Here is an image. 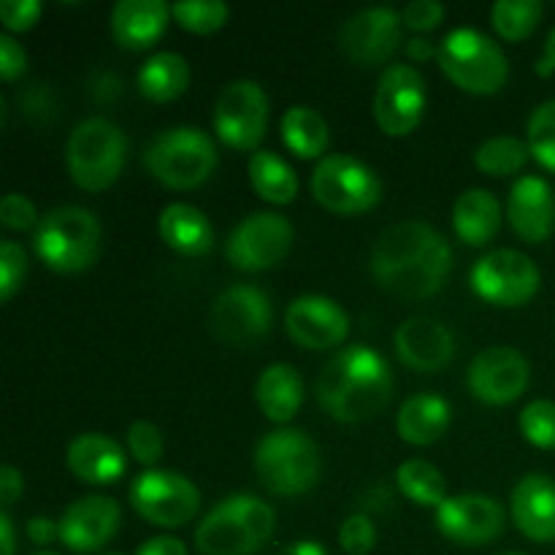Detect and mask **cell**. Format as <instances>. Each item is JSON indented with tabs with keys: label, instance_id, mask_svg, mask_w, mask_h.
<instances>
[{
	"label": "cell",
	"instance_id": "obj_1",
	"mask_svg": "<svg viewBox=\"0 0 555 555\" xmlns=\"http://www.w3.org/2000/svg\"><path fill=\"white\" fill-rule=\"evenodd\" d=\"M369 266L385 291L401 298H428L448 282L453 249L428 222L404 220L379 233Z\"/></svg>",
	"mask_w": 555,
	"mask_h": 555
},
{
	"label": "cell",
	"instance_id": "obj_2",
	"mask_svg": "<svg viewBox=\"0 0 555 555\" xmlns=\"http://www.w3.org/2000/svg\"><path fill=\"white\" fill-rule=\"evenodd\" d=\"M314 390L334 421L363 423L377 417L393 399V372L377 350L350 345L325 363Z\"/></svg>",
	"mask_w": 555,
	"mask_h": 555
},
{
	"label": "cell",
	"instance_id": "obj_3",
	"mask_svg": "<svg viewBox=\"0 0 555 555\" xmlns=\"http://www.w3.org/2000/svg\"><path fill=\"white\" fill-rule=\"evenodd\" d=\"M276 513L253 493H231L195 529V547L204 555H253L271 540Z\"/></svg>",
	"mask_w": 555,
	"mask_h": 555
},
{
	"label": "cell",
	"instance_id": "obj_4",
	"mask_svg": "<svg viewBox=\"0 0 555 555\" xmlns=\"http://www.w3.org/2000/svg\"><path fill=\"white\" fill-rule=\"evenodd\" d=\"M103 231L98 217L85 206L63 204L49 209L33 231L36 255L60 274L90 269L101 255Z\"/></svg>",
	"mask_w": 555,
	"mask_h": 555
},
{
	"label": "cell",
	"instance_id": "obj_5",
	"mask_svg": "<svg viewBox=\"0 0 555 555\" xmlns=\"http://www.w3.org/2000/svg\"><path fill=\"white\" fill-rule=\"evenodd\" d=\"M320 450L298 428H276L255 444V472L276 496H298L320 480Z\"/></svg>",
	"mask_w": 555,
	"mask_h": 555
},
{
	"label": "cell",
	"instance_id": "obj_6",
	"mask_svg": "<svg viewBox=\"0 0 555 555\" xmlns=\"http://www.w3.org/2000/svg\"><path fill=\"white\" fill-rule=\"evenodd\" d=\"M128 139L117 122L106 117H87L70 130L65 144V163L81 190H106L122 173Z\"/></svg>",
	"mask_w": 555,
	"mask_h": 555
},
{
	"label": "cell",
	"instance_id": "obj_7",
	"mask_svg": "<svg viewBox=\"0 0 555 555\" xmlns=\"http://www.w3.org/2000/svg\"><path fill=\"white\" fill-rule=\"evenodd\" d=\"M144 166L173 190H190L206 182L217 166V146L206 130L193 125L166 128L146 144Z\"/></svg>",
	"mask_w": 555,
	"mask_h": 555
},
{
	"label": "cell",
	"instance_id": "obj_8",
	"mask_svg": "<svg viewBox=\"0 0 555 555\" xmlns=\"http://www.w3.org/2000/svg\"><path fill=\"white\" fill-rule=\"evenodd\" d=\"M437 60L461 90L477 95L502 90L509 76V60L504 49L477 27L450 30L437 47Z\"/></svg>",
	"mask_w": 555,
	"mask_h": 555
},
{
	"label": "cell",
	"instance_id": "obj_9",
	"mask_svg": "<svg viewBox=\"0 0 555 555\" xmlns=\"http://www.w3.org/2000/svg\"><path fill=\"white\" fill-rule=\"evenodd\" d=\"M312 193L318 204H323L336 215H361L377 206L383 198V182L377 171L361 157L334 152L320 157L312 171Z\"/></svg>",
	"mask_w": 555,
	"mask_h": 555
},
{
	"label": "cell",
	"instance_id": "obj_10",
	"mask_svg": "<svg viewBox=\"0 0 555 555\" xmlns=\"http://www.w3.org/2000/svg\"><path fill=\"white\" fill-rule=\"evenodd\" d=\"M472 291L499 307H520L540 291V269L520 249H491L469 271Z\"/></svg>",
	"mask_w": 555,
	"mask_h": 555
},
{
	"label": "cell",
	"instance_id": "obj_11",
	"mask_svg": "<svg viewBox=\"0 0 555 555\" xmlns=\"http://www.w3.org/2000/svg\"><path fill=\"white\" fill-rule=\"evenodd\" d=\"M130 504L150 524L173 529L195 518L201 507V491L179 472L146 469L130 482Z\"/></svg>",
	"mask_w": 555,
	"mask_h": 555
},
{
	"label": "cell",
	"instance_id": "obj_12",
	"mask_svg": "<svg viewBox=\"0 0 555 555\" xmlns=\"http://www.w3.org/2000/svg\"><path fill=\"white\" fill-rule=\"evenodd\" d=\"M217 135L233 150H255L266 135L269 95L255 79H233L217 92L211 112Z\"/></svg>",
	"mask_w": 555,
	"mask_h": 555
},
{
	"label": "cell",
	"instance_id": "obj_13",
	"mask_svg": "<svg viewBox=\"0 0 555 555\" xmlns=\"http://www.w3.org/2000/svg\"><path fill=\"white\" fill-rule=\"evenodd\" d=\"M293 225L276 211H253L225 238V258L242 271H266L287 258Z\"/></svg>",
	"mask_w": 555,
	"mask_h": 555
},
{
	"label": "cell",
	"instance_id": "obj_14",
	"mask_svg": "<svg viewBox=\"0 0 555 555\" xmlns=\"http://www.w3.org/2000/svg\"><path fill=\"white\" fill-rule=\"evenodd\" d=\"M274 323L271 298L255 285H231L215 298L209 312L211 334L233 347H247L263 339Z\"/></svg>",
	"mask_w": 555,
	"mask_h": 555
},
{
	"label": "cell",
	"instance_id": "obj_15",
	"mask_svg": "<svg viewBox=\"0 0 555 555\" xmlns=\"http://www.w3.org/2000/svg\"><path fill=\"white\" fill-rule=\"evenodd\" d=\"M426 79L415 65L390 63L374 90V117L388 135H406L421 125L426 112Z\"/></svg>",
	"mask_w": 555,
	"mask_h": 555
},
{
	"label": "cell",
	"instance_id": "obj_16",
	"mask_svg": "<svg viewBox=\"0 0 555 555\" xmlns=\"http://www.w3.org/2000/svg\"><path fill=\"white\" fill-rule=\"evenodd\" d=\"M401 33H404L401 11H396L393 5H369L345 20L339 43L347 57L356 60L358 65H379L393 57L401 43Z\"/></svg>",
	"mask_w": 555,
	"mask_h": 555
},
{
	"label": "cell",
	"instance_id": "obj_17",
	"mask_svg": "<svg viewBox=\"0 0 555 555\" xmlns=\"http://www.w3.org/2000/svg\"><path fill=\"white\" fill-rule=\"evenodd\" d=\"M531 379V366L515 347L496 345L477 352L469 363L466 383L469 390L486 404H509L524 396Z\"/></svg>",
	"mask_w": 555,
	"mask_h": 555
},
{
	"label": "cell",
	"instance_id": "obj_18",
	"mask_svg": "<svg viewBox=\"0 0 555 555\" xmlns=\"http://www.w3.org/2000/svg\"><path fill=\"white\" fill-rule=\"evenodd\" d=\"M437 526L459 545H488L504 531V507L488 493H459L439 504Z\"/></svg>",
	"mask_w": 555,
	"mask_h": 555
},
{
	"label": "cell",
	"instance_id": "obj_19",
	"mask_svg": "<svg viewBox=\"0 0 555 555\" xmlns=\"http://www.w3.org/2000/svg\"><path fill=\"white\" fill-rule=\"evenodd\" d=\"M285 328L307 350H328L350 334V314L328 296H298L285 309Z\"/></svg>",
	"mask_w": 555,
	"mask_h": 555
},
{
	"label": "cell",
	"instance_id": "obj_20",
	"mask_svg": "<svg viewBox=\"0 0 555 555\" xmlns=\"http://www.w3.org/2000/svg\"><path fill=\"white\" fill-rule=\"evenodd\" d=\"M119 504L103 493L76 499L60 515V542L74 553H92L106 545L119 529Z\"/></svg>",
	"mask_w": 555,
	"mask_h": 555
},
{
	"label": "cell",
	"instance_id": "obj_21",
	"mask_svg": "<svg viewBox=\"0 0 555 555\" xmlns=\"http://www.w3.org/2000/svg\"><path fill=\"white\" fill-rule=\"evenodd\" d=\"M393 345L401 363H406L415 372H439L455 356L453 331L442 320L426 318V314L406 318L396 328Z\"/></svg>",
	"mask_w": 555,
	"mask_h": 555
},
{
	"label": "cell",
	"instance_id": "obj_22",
	"mask_svg": "<svg viewBox=\"0 0 555 555\" xmlns=\"http://www.w3.org/2000/svg\"><path fill=\"white\" fill-rule=\"evenodd\" d=\"M507 217L513 231L526 242H545L555 231V193L542 177L526 173L509 188Z\"/></svg>",
	"mask_w": 555,
	"mask_h": 555
},
{
	"label": "cell",
	"instance_id": "obj_23",
	"mask_svg": "<svg viewBox=\"0 0 555 555\" xmlns=\"http://www.w3.org/2000/svg\"><path fill=\"white\" fill-rule=\"evenodd\" d=\"M515 526L534 542L555 540V480L547 475H526L509 496Z\"/></svg>",
	"mask_w": 555,
	"mask_h": 555
},
{
	"label": "cell",
	"instance_id": "obj_24",
	"mask_svg": "<svg viewBox=\"0 0 555 555\" xmlns=\"http://www.w3.org/2000/svg\"><path fill=\"white\" fill-rule=\"evenodd\" d=\"M68 469L79 480L92 482V486H108L117 482L128 469V455L114 442L112 437L98 431H85L68 444L65 450Z\"/></svg>",
	"mask_w": 555,
	"mask_h": 555
},
{
	"label": "cell",
	"instance_id": "obj_25",
	"mask_svg": "<svg viewBox=\"0 0 555 555\" xmlns=\"http://www.w3.org/2000/svg\"><path fill=\"white\" fill-rule=\"evenodd\" d=\"M166 0H119L112 9V36L125 49H146L155 43L171 20Z\"/></svg>",
	"mask_w": 555,
	"mask_h": 555
},
{
	"label": "cell",
	"instance_id": "obj_26",
	"mask_svg": "<svg viewBox=\"0 0 555 555\" xmlns=\"http://www.w3.org/2000/svg\"><path fill=\"white\" fill-rule=\"evenodd\" d=\"M157 231L173 253L188 258H201L215 247L211 220L193 204H168L157 217Z\"/></svg>",
	"mask_w": 555,
	"mask_h": 555
},
{
	"label": "cell",
	"instance_id": "obj_27",
	"mask_svg": "<svg viewBox=\"0 0 555 555\" xmlns=\"http://www.w3.org/2000/svg\"><path fill=\"white\" fill-rule=\"evenodd\" d=\"M453 228L466 244L482 247L502 228V204L486 188L464 190L453 204Z\"/></svg>",
	"mask_w": 555,
	"mask_h": 555
},
{
	"label": "cell",
	"instance_id": "obj_28",
	"mask_svg": "<svg viewBox=\"0 0 555 555\" xmlns=\"http://www.w3.org/2000/svg\"><path fill=\"white\" fill-rule=\"evenodd\" d=\"M255 401L260 412L274 423H287L296 417L304 401V379L291 363H271L260 372L255 385Z\"/></svg>",
	"mask_w": 555,
	"mask_h": 555
},
{
	"label": "cell",
	"instance_id": "obj_29",
	"mask_svg": "<svg viewBox=\"0 0 555 555\" xmlns=\"http://www.w3.org/2000/svg\"><path fill=\"white\" fill-rule=\"evenodd\" d=\"M450 404L437 393H415L401 404L396 428L410 444H431L450 428Z\"/></svg>",
	"mask_w": 555,
	"mask_h": 555
},
{
	"label": "cell",
	"instance_id": "obj_30",
	"mask_svg": "<svg viewBox=\"0 0 555 555\" xmlns=\"http://www.w3.org/2000/svg\"><path fill=\"white\" fill-rule=\"evenodd\" d=\"M135 85L144 98L155 103L173 101L190 85V63L177 52H155L139 68Z\"/></svg>",
	"mask_w": 555,
	"mask_h": 555
},
{
	"label": "cell",
	"instance_id": "obj_31",
	"mask_svg": "<svg viewBox=\"0 0 555 555\" xmlns=\"http://www.w3.org/2000/svg\"><path fill=\"white\" fill-rule=\"evenodd\" d=\"M280 130L287 150L296 152L298 157H320L328 150V122H325V117L318 108L296 103V106H291L282 114Z\"/></svg>",
	"mask_w": 555,
	"mask_h": 555
},
{
	"label": "cell",
	"instance_id": "obj_32",
	"mask_svg": "<svg viewBox=\"0 0 555 555\" xmlns=\"http://www.w3.org/2000/svg\"><path fill=\"white\" fill-rule=\"evenodd\" d=\"M249 182L255 193L269 204H291L298 195V177L287 160L269 150H255L249 155Z\"/></svg>",
	"mask_w": 555,
	"mask_h": 555
},
{
	"label": "cell",
	"instance_id": "obj_33",
	"mask_svg": "<svg viewBox=\"0 0 555 555\" xmlns=\"http://www.w3.org/2000/svg\"><path fill=\"white\" fill-rule=\"evenodd\" d=\"M396 486L421 507H439L448 499V480L434 464L423 459H410L396 469Z\"/></svg>",
	"mask_w": 555,
	"mask_h": 555
},
{
	"label": "cell",
	"instance_id": "obj_34",
	"mask_svg": "<svg viewBox=\"0 0 555 555\" xmlns=\"http://www.w3.org/2000/svg\"><path fill=\"white\" fill-rule=\"evenodd\" d=\"M531 150L518 135H491L475 150V166L491 177H507L529 163Z\"/></svg>",
	"mask_w": 555,
	"mask_h": 555
},
{
	"label": "cell",
	"instance_id": "obj_35",
	"mask_svg": "<svg viewBox=\"0 0 555 555\" xmlns=\"http://www.w3.org/2000/svg\"><path fill=\"white\" fill-rule=\"evenodd\" d=\"M545 5L540 0H496L491 5V22L496 33L507 41H520L531 36L540 25Z\"/></svg>",
	"mask_w": 555,
	"mask_h": 555
},
{
	"label": "cell",
	"instance_id": "obj_36",
	"mask_svg": "<svg viewBox=\"0 0 555 555\" xmlns=\"http://www.w3.org/2000/svg\"><path fill=\"white\" fill-rule=\"evenodd\" d=\"M526 144L542 166L555 171V98L531 112L526 125Z\"/></svg>",
	"mask_w": 555,
	"mask_h": 555
},
{
	"label": "cell",
	"instance_id": "obj_37",
	"mask_svg": "<svg viewBox=\"0 0 555 555\" xmlns=\"http://www.w3.org/2000/svg\"><path fill=\"white\" fill-rule=\"evenodd\" d=\"M171 14L184 30L211 33L225 25L231 9L222 0H179L171 5Z\"/></svg>",
	"mask_w": 555,
	"mask_h": 555
},
{
	"label": "cell",
	"instance_id": "obj_38",
	"mask_svg": "<svg viewBox=\"0 0 555 555\" xmlns=\"http://www.w3.org/2000/svg\"><path fill=\"white\" fill-rule=\"evenodd\" d=\"M520 434L542 450H555V401L537 399L518 417Z\"/></svg>",
	"mask_w": 555,
	"mask_h": 555
},
{
	"label": "cell",
	"instance_id": "obj_39",
	"mask_svg": "<svg viewBox=\"0 0 555 555\" xmlns=\"http://www.w3.org/2000/svg\"><path fill=\"white\" fill-rule=\"evenodd\" d=\"M128 450L139 464L155 466L163 459V434L155 423L135 421L128 428Z\"/></svg>",
	"mask_w": 555,
	"mask_h": 555
},
{
	"label": "cell",
	"instance_id": "obj_40",
	"mask_svg": "<svg viewBox=\"0 0 555 555\" xmlns=\"http://www.w3.org/2000/svg\"><path fill=\"white\" fill-rule=\"evenodd\" d=\"M27 271V255L22 249L20 242L14 238H5L0 244V298L9 301L16 291H20L22 280H25Z\"/></svg>",
	"mask_w": 555,
	"mask_h": 555
},
{
	"label": "cell",
	"instance_id": "obj_41",
	"mask_svg": "<svg viewBox=\"0 0 555 555\" xmlns=\"http://www.w3.org/2000/svg\"><path fill=\"white\" fill-rule=\"evenodd\" d=\"M339 545L341 551L350 555L372 553L374 545H377V529H374L372 518L363 513L345 518V524L339 529Z\"/></svg>",
	"mask_w": 555,
	"mask_h": 555
},
{
	"label": "cell",
	"instance_id": "obj_42",
	"mask_svg": "<svg viewBox=\"0 0 555 555\" xmlns=\"http://www.w3.org/2000/svg\"><path fill=\"white\" fill-rule=\"evenodd\" d=\"M0 222L11 231H36L41 217H38L36 204L22 193H5L0 201Z\"/></svg>",
	"mask_w": 555,
	"mask_h": 555
},
{
	"label": "cell",
	"instance_id": "obj_43",
	"mask_svg": "<svg viewBox=\"0 0 555 555\" xmlns=\"http://www.w3.org/2000/svg\"><path fill=\"white\" fill-rule=\"evenodd\" d=\"M41 11L43 5L38 0H3L0 3V20H3L5 33L27 30V27L36 25Z\"/></svg>",
	"mask_w": 555,
	"mask_h": 555
},
{
	"label": "cell",
	"instance_id": "obj_44",
	"mask_svg": "<svg viewBox=\"0 0 555 555\" xmlns=\"http://www.w3.org/2000/svg\"><path fill=\"white\" fill-rule=\"evenodd\" d=\"M401 20L410 30H431L444 20V5L439 0H412L401 9Z\"/></svg>",
	"mask_w": 555,
	"mask_h": 555
},
{
	"label": "cell",
	"instance_id": "obj_45",
	"mask_svg": "<svg viewBox=\"0 0 555 555\" xmlns=\"http://www.w3.org/2000/svg\"><path fill=\"white\" fill-rule=\"evenodd\" d=\"M27 65V54L22 49V43L16 41L11 33H0V76L5 81L16 79V76L25 70Z\"/></svg>",
	"mask_w": 555,
	"mask_h": 555
},
{
	"label": "cell",
	"instance_id": "obj_46",
	"mask_svg": "<svg viewBox=\"0 0 555 555\" xmlns=\"http://www.w3.org/2000/svg\"><path fill=\"white\" fill-rule=\"evenodd\" d=\"M22 491H25L22 472L11 464L0 466V504H3V509H9L22 496Z\"/></svg>",
	"mask_w": 555,
	"mask_h": 555
},
{
	"label": "cell",
	"instance_id": "obj_47",
	"mask_svg": "<svg viewBox=\"0 0 555 555\" xmlns=\"http://www.w3.org/2000/svg\"><path fill=\"white\" fill-rule=\"evenodd\" d=\"M135 555H188V547H184V542L177 540V537L160 534L146 540L144 545H139Z\"/></svg>",
	"mask_w": 555,
	"mask_h": 555
},
{
	"label": "cell",
	"instance_id": "obj_48",
	"mask_svg": "<svg viewBox=\"0 0 555 555\" xmlns=\"http://www.w3.org/2000/svg\"><path fill=\"white\" fill-rule=\"evenodd\" d=\"M27 537H30L36 545H49V542L60 540L57 520L47 518V515H36V518L27 520Z\"/></svg>",
	"mask_w": 555,
	"mask_h": 555
},
{
	"label": "cell",
	"instance_id": "obj_49",
	"mask_svg": "<svg viewBox=\"0 0 555 555\" xmlns=\"http://www.w3.org/2000/svg\"><path fill=\"white\" fill-rule=\"evenodd\" d=\"M16 542H14V524H11L9 509L0 513V555H14Z\"/></svg>",
	"mask_w": 555,
	"mask_h": 555
},
{
	"label": "cell",
	"instance_id": "obj_50",
	"mask_svg": "<svg viewBox=\"0 0 555 555\" xmlns=\"http://www.w3.org/2000/svg\"><path fill=\"white\" fill-rule=\"evenodd\" d=\"M276 555H328L320 542L314 540H301V542H293V545H285Z\"/></svg>",
	"mask_w": 555,
	"mask_h": 555
},
{
	"label": "cell",
	"instance_id": "obj_51",
	"mask_svg": "<svg viewBox=\"0 0 555 555\" xmlns=\"http://www.w3.org/2000/svg\"><path fill=\"white\" fill-rule=\"evenodd\" d=\"M555 70V27L551 33H547V41H545V54L540 57V63H537V74L547 76Z\"/></svg>",
	"mask_w": 555,
	"mask_h": 555
},
{
	"label": "cell",
	"instance_id": "obj_52",
	"mask_svg": "<svg viewBox=\"0 0 555 555\" xmlns=\"http://www.w3.org/2000/svg\"><path fill=\"white\" fill-rule=\"evenodd\" d=\"M406 54H410L412 60H431L434 54H437V49H434L431 41H426V38H412L410 43H406Z\"/></svg>",
	"mask_w": 555,
	"mask_h": 555
},
{
	"label": "cell",
	"instance_id": "obj_53",
	"mask_svg": "<svg viewBox=\"0 0 555 555\" xmlns=\"http://www.w3.org/2000/svg\"><path fill=\"white\" fill-rule=\"evenodd\" d=\"M499 555H526V553H518V551H507V553H499Z\"/></svg>",
	"mask_w": 555,
	"mask_h": 555
},
{
	"label": "cell",
	"instance_id": "obj_54",
	"mask_svg": "<svg viewBox=\"0 0 555 555\" xmlns=\"http://www.w3.org/2000/svg\"><path fill=\"white\" fill-rule=\"evenodd\" d=\"M36 555H57V553H36Z\"/></svg>",
	"mask_w": 555,
	"mask_h": 555
},
{
	"label": "cell",
	"instance_id": "obj_55",
	"mask_svg": "<svg viewBox=\"0 0 555 555\" xmlns=\"http://www.w3.org/2000/svg\"><path fill=\"white\" fill-rule=\"evenodd\" d=\"M103 555H119V553H103Z\"/></svg>",
	"mask_w": 555,
	"mask_h": 555
}]
</instances>
